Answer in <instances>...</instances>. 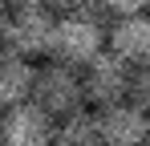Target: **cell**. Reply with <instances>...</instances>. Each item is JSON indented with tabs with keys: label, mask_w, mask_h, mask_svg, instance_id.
<instances>
[{
	"label": "cell",
	"mask_w": 150,
	"mask_h": 146,
	"mask_svg": "<svg viewBox=\"0 0 150 146\" xmlns=\"http://www.w3.org/2000/svg\"><path fill=\"white\" fill-rule=\"evenodd\" d=\"M105 49V33H101L98 16H77V12H65L53 24V45L49 57L61 61V65H85L89 57H98Z\"/></svg>",
	"instance_id": "1"
},
{
	"label": "cell",
	"mask_w": 150,
	"mask_h": 146,
	"mask_svg": "<svg viewBox=\"0 0 150 146\" xmlns=\"http://www.w3.org/2000/svg\"><path fill=\"white\" fill-rule=\"evenodd\" d=\"M33 101L41 110H49L53 118H65L85 106V89H81V73L73 65H61V61H49L33 73Z\"/></svg>",
	"instance_id": "2"
},
{
	"label": "cell",
	"mask_w": 150,
	"mask_h": 146,
	"mask_svg": "<svg viewBox=\"0 0 150 146\" xmlns=\"http://www.w3.org/2000/svg\"><path fill=\"white\" fill-rule=\"evenodd\" d=\"M130 77H134V65L118 57L114 49H101L98 57H89L81 65V89H85V101L93 106H110V101H122L130 97Z\"/></svg>",
	"instance_id": "3"
},
{
	"label": "cell",
	"mask_w": 150,
	"mask_h": 146,
	"mask_svg": "<svg viewBox=\"0 0 150 146\" xmlns=\"http://www.w3.org/2000/svg\"><path fill=\"white\" fill-rule=\"evenodd\" d=\"M53 24H57V16H53L49 8H12L8 12V24H4V33H0V41H4V49H12V53H21V57H45L53 45Z\"/></svg>",
	"instance_id": "4"
},
{
	"label": "cell",
	"mask_w": 150,
	"mask_h": 146,
	"mask_svg": "<svg viewBox=\"0 0 150 146\" xmlns=\"http://www.w3.org/2000/svg\"><path fill=\"white\" fill-rule=\"evenodd\" d=\"M53 126L57 118L49 110H41L33 97L16 101L0 118V146H53Z\"/></svg>",
	"instance_id": "5"
},
{
	"label": "cell",
	"mask_w": 150,
	"mask_h": 146,
	"mask_svg": "<svg viewBox=\"0 0 150 146\" xmlns=\"http://www.w3.org/2000/svg\"><path fill=\"white\" fill-rule=\"evenodd\" d=\"M98 126H101V142L105 146H142L150 142V110H142L134 97L98 106Z\"/></svg>",
	"instance_id": "6"
},
{
	"label": "cell",
	"mask_w": 150,
	"mask_h": 146,
	"mask_svg": "<svg viewBox=\"0 0 150 146\" xmlns=\"http://www.w3.org/2000/svg\"><path fill=\"white\" fill-rule=\"evenodd\" d=\"M110 49L118 57H126L130 65H146L150 61V12L118 16V24L110 28Z\"/></svg>",
	"instance_id": "7"
},
{
	"label": "cell",
	"mask_w": 150,
	"mask_h": 146,
	"mask_svg": "<svg viewBox=\"0 0 150 146\" xmlns=\"http://www.w3.org/2000/svg\"><path fill=\"white\" fill-rule=\"evenodd\" d=\"M33 73H37V65H33L28 57L12 53V49L0 53V110L16 106V101H28V94H33Z\"/></svg>",
	"instance_id": "8"
},
{
	"label": "cell",
	"mask_w": 150,
	"mask_h": 146,
	"mask_svg": "<svg viewBox=\"0 0 150 146\" xmlns=\"http://www.w3.org/2000/svg\"><path fill=\"white\" fill-rule=\"evenodd\" d=\"M53 146H105L101 142L98 114L81 106V110H73V114L57 118V126H53Z\"/></svg>",
	"instance_id": "9"
},
{
	"label": "cell",
	"mask_w": 150,
	"mask_h": 146,
	"mask_svg": "<svg viewBox=\"0 0 150 146\" xmlns=\"http://www.w3.org/2000/svg\"><path fill=\"white\" fill-rule=\"evenodd\" d=\"M130 97H134L142 110H150V61L134 69V77H130Z\"/></svg>",
	"instance_id": "10"
},
{
	"label": "cell",
	"mask_w": 150,
	"mask_h": 146,
	"mask_svg": "<svg viewBox=\"0 0 150 146\" xmlns=\"http://www.w3.org/2000/svg\"><path fill=\"white\" fill-rule=\"evenodd\" d=\"M101 8L114 16H130V12H146L150 0H101Z\"/></svg>",
	"instance_id": "11"
},
{
	"label": "cell",
	"mask_w": 150,
	"mask_h": 146,
	"mask_svg": "<svg viewBox=\"0 0 150 146\" xmlns=\"http://www.w3.org/2000/svg\"><path fill=\"white\" fill-rule=\"evenodd\" d=\"M12 4H16V8H28V4H33V8H49L53 0H12Z\"/></svg>",
	"instance_id": "12"
},
{
	"label": "cell",
	"mask_w": 150,
	"mask_h": 146,
	"mask_svg": "<svg viewBox=\"0 0 150 146\" xmlns=\"http://www.w3.org/2000/svg\"><path fill=\"white\" fill-rule=\"evenodd\" d=\"M8 12H12V8H8V0H0V33H4V24H8Z\"/></svg>",
	"instance_id": "13"
}]
</instances>
